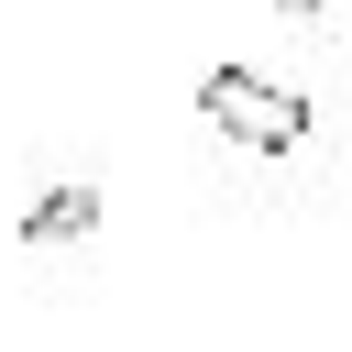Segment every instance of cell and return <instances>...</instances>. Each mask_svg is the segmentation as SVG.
<instances>
[{
    "mask_svg": "<svg viewBox=\"0 0 352 352\" xmlns=\"http://www.w3.org/2000/svg\"><path fill=\"white\" fill-rule=\"evenodd\" d=\"M198 110H209V132H231L242 154H297V143H308V99L275 88V77H253V66H209Z\"/></svg>",
    "mask_w": 352,
    "mask_h": 352,
    "instance_id": "cell-1",
    "label": "cell"
},
{
    "mask_svg": "<svg viewBox=\"0 0 352 352\" xmlns=\"http://www.w3.org/2000/svg\"><path fill=\"white\" fill-rule=\"evenodd\" d=\"M22 242H33V253H88V242H99V187H88V176H55V187L33 198V220H22Z\"/></svg>",
    "mask_w": 352,
    "mask_h": 352,
    "instance_id": "cell-2",
    "label": "cell"
},
{
    "mask_svg": "<svg viewBox=\"0 0 352 352\" xmlns=\"http://www.w3.org/2000/svg\"><path fill=\"white\" fill-rule=\"evenodd\" d=\"M275 11H297V22H308V11H330V0H275Z\"/></svg>",
    "mask_w": 352,
    "mask_h": 352,
    "instance_id": "cell-3",
    "label": "cell"
}]
</instances>
